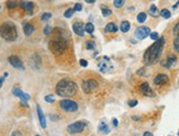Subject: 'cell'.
<instances>
[{
	"instance_id": "36",
	"label": "cell",
	"mask_w": 179,
	"mask_h": 136,
	"mask_svg": "<svg viewBox=\"0 0 179 136\" xmlns=\"http://www.w3.org/2000/svg\"><path fill=\"white\" fill-rule=\"evenodd\" d=\"M150 38L154 40V41H156V40L158 38V33H157V32H152V33H150Z\"/></svg>"
},
{
	"instance_id": "5",
	"label": "cell",
	"mask_w": 179,
	"mask_h": 136,
	"mask_svg": "<svg viewBox=\"0 0 179 136\" xmlns=\"http://www.w3.org/2000/svg\"><path fill=\"white\" fill-rule=\"evenodd\" d=\"M98 66H99L100 71H101V73H104V74L110 73V71L113 69L111 61H110L109 57H107V56H103V57L100 58L99 62H98Z\"/></svg>"
},
{
	"instance_id": "27",
	"label": "cell",
	"mask_w": 179,
	"mask_h": 136,
	"mask_svg": "<svg viewBox=\"0 0 179 136\" xmlns=\"http://www.w3.org/2000/svg\"><path fill=\"white\" fill-rule=\"evenodd\" d=\"M17 6H18V2L16 0H9V1H7V7H8L9 9L16 8Z\"/></svg>"
},
{
	"instance_id": "17",
	"label": "cell",
	"mask_w": 179,
	"mask_h": 136,
	"mask_svg": "<svg viewBox=\"0 0 179 136\" xmlns=\"http://www.w3.org/2000/svg\"><path fill=\"white\" fill-rule=\"evenodd\" d=\"M30 64H31V65H32L35 69L40 68V65H41V59H40V56H39L38 54H33V56H32V57H31V59H30Z\"/></svg>"
},
{
	"instance_id": "8",
	"label": "cell",
	"mask_w": 179,
	"mask_h": 136,
	"mask_svg": "<svg viewBox=\"0 0 179 136\" xmlns=\"http://www.w3.org/2000/svg\"><path fill=\"white\" fill-rule=\"evenodd\" d=\"M98 87V83L93 79H88L83 83V90L85 93H90L91 91L96 90Z\"/></svg>"
},
{
	"instance_id": "29",
	"label": "cell",
	"mask_w": 179,
	"mask_h": 136,
	"mask_svg": "<svg viewBox=\"0 0 179 136\" xmlns=\"http://www.w3.org/2000/svg\"><path fill=\"white\" fill-rule=\"evenodd\" d=\"M125 0H113V4L116 6V8H121L124 4Z\"/></svg>"
},
{
	"instance_id": "11",
	"label": "cell",
	"mask_w": 179,
	"mask_h": 136,
	"mask_svg": "<svg viewBox=\"0 0 179 136\" xmlns=\"http://www.w3.org/2000/svg\"><path fill=\"white\" fill-rule=\"evenodd\" d=\"M140 90H141L142 93L144 95H146V97H154L155 95L154 91L152 90V88H150V85L147 83H142L141 87H140Z\"/></svg>"
},
{
	"instance_id": "35",
	"label": "cell",
	"mask_w": 179,
	"mask_h": 136,
	"mask_svg": "<svg viewBox=\"0 0 179 136\" xmlns=\"http://www.w3.org/2000/svg\"><path fill=\"white\" fill-rule=\"evenodd\" d=\"M44 99H45L46 102H50V103H53L55 101V98L53 95H46Z\"/></svg>"
},
{
	"instance_id": "19",
	"label": "cell",
	"mask_w": 179,
	"mask_h": 136,
	"mask_svg": "<svg viewBox=\"0 0 179 136\" xmlns=\"http://www.w3.org/2000/svg\"><path fill=\"white\" fill-rule=\"evenodd\" d=\"M104 31H106V32H108V33H114V32H117L118 31V26L116 25V23L110 22V23H108V24L106 25Z\"/></svg>"
},
{
	"instance_id": "31",
	"label": "cell",
	"mask_w": 179,
	"mask_h": 136,
	"mask_svg": "<svg viewBox=\"0 0 179 136\" xmlns=\"http://www.w3.org/2000/svg\"><path fill=\"white\" fill-rule=\"evenodd\" d=\"M74 11H75L74 9H68L67 11H65V14H64L65 18H71V16L74 14Z\"/></svg>"
},
{
	"instance_id": "34",
	"label": "cell",
	"mask_w": 179,
	"mask_h": 136,
	"mask_svg": "<svg viewBox=\"0 0 179 136\" xmlns=\"http://www.w3.org/2000/svg\"><path fill=\"white\" fill-rule=\"evenodd\" d=\"M173 33H174V35H176V36H178V35H179V23H177V24L174 26Z\"/></svg>"
},
{
	"instance_id": "1",
	"label": "cell",
	"mask_w": 179,
	"mask_h": 136,
	"mask_svg": "<svg viewBox=\"0 0 179 136\" xmlns=\"http://www.w3.org/2000/svg\"><path fill=\"white\" fill-rule=\"evenodd\" d=\"M165 45V38L158 37L153 45H150L143 55V62L145 65H153L157 63L163 53V48Z\"/></svg>"
},
{
	"instance_id": "39",
	"label": "cell",
	"mask_w": 179,
	"mask_h": 136,
	"mask_svg": "<svg viewBox=\"0 0 179 136\" xmlns=\"http://www.w3.org/2000/svg\"><path fill=\"white\" fill-rule=\"evenodd\" d=\"M79 64H80V66H83V67L88 66V62L87 61H85V59H81V61L79 62Z\"/></svg>"
},
{
	"instance_id": "3",
	"label": "cell",
	"mask_w": 179,
	"mask_h": 136,
	"mask_svg": "<svg viewBox=\"0 0 179 136\" xmlns=\"http://www.w3.org/2000/svg\"><path fill=\"white\" fill-rule=\"evenodd\" d=\"M0 35L1 37L8 42H13L17 40L18 32L16 25L12 22H4L0 26Z\"/></svg>"
},
{
	"instance_id": "14",
	"label": "cell",
	"mask_w": 179,
	"mask_h": 136,
	"mask_svg": "<svg viewBox=\"0 0 179 136\" xmlns=\"http://www.w3.org/2000/svg\"><path fill=\"white\" fill-rule=\"evenodd\" d=\"M176 62H177V58H176L175 55H169L165 61H163L162 65L163 67H165V68H170L173 65H175Z\"/></svg>"
},
{
	"instance_id": "21",
	"label": "cell",
	"mask_w": 179,
	"mask_h": 136,
	"mask_svg": "<svg viewBox=\"0 0 179 136\" xmlns=\"http://www.w3.org/2000/svg\"><path fill=\"white\" fill-rule=\"evenodd\" d=\"M130 22L129 21H122V23L120 25V30L123 32V33H126V32H129L130 30Z\"/></svg>"
},
{
	"instance_id": "42",
	"label": "cell",
	"mask_w": 179,
	"mask_h": 136,
	"mask_svg": "<svg viewBox=\"0 0 179 136\" xmlns=\"http://www.w3.org/2000/svg\"><path fill=\"white\" fill-rule=\"evenodd\" d=\"M138 75H144V68L138 70Z\"/></svg>"
},
{
	"instance_id": "46",
	"label": "cell",
	"mask_w": 179,
	"mask_h": 136,
	"mask_svg": "<svg viewBox=\"0 0 179 136\" xmlns=\"http://www.w3.org/2000/svg\"><path fill=\"white\" fill-rule=\"evenodd\" d=\"M12 135H22V134H21L20 132H13Z\"/></svg>"
},
{
	"instance_id": "18",
	"label": "cell",
	"mask_w": 179,
	"mask_h": 136,
	"mask_svg": "<svg viewBox=\"0 0 179 136\" xmlns=\"http://www.w3.org/2000/svg\"><path fill=\"white\" fill-rule=\"evenodd\" d=\"M21 7H22V9H24L26 12H29L31 14L34 9V4L33 2H29V1H22Z\"/></svg>"
},
{
	"instance_id": "28",
	"label": "cell",
	"mask_w": 179,
	"mask_h": 136,
	"mask_svg": "<svg viewBox=\"0 0 179 136\" xmlns=\"http://www.w3.org/2000/svg\"><path fill=\"white\" fill-rule=\"evenodd\" d=\"M146 20V13L145 12H141L138 14V21L140 23H143V22H145Z\"/></svg>"
},
{
	"instance_id": "33",
	"label": "cell",
	"mask_w": 179,
	"mask_h": 136,
	"mask_svg": "<svg viewBox=\"0 0 179 136\" xmlns=\"http://www.w3.org/2000/svg\"><path fill=\"white\" fill-rule=\"evenodd\" d=\"M52 18V13L50 12H45L43 16H42V20L43 21H46V20H48V19H51Z\"/></svg>"
},
{
	"instance_id": "4",
	"label": "cell",
	"mask_w": 179,
	"mask_h": 136,
	"mask_svg": "<svg viewBox=\"0 0 179 136\" xmlns=\"http://www.w3.org/2000/svg\"><path fill=\"white\" fill-rule=\"evenodd\" d=\"M48 47H50L51 52L55 55H59L62 54L64 51L66 50L67 47V41L62 36H58L52 40V41L48 43Z\"/></svg>"
},
{
	"instance_id": "38",
	"label": "cell",
	"mask_w": 179,
	"mask_h": 136,
	"mask_svg": "<svg viewBox=\"0 0 179 136\" xmlns=\"http://www.w3.org/2000/svg\"><path fill=\"white\" fill-rule=\"evenodd\" d=\"M138 100H131V101H129V105L130 107H135V105H138Z\"/></svg>"
},
{
	"instance_id": "9",
	"label": "cell",
	"mask_w": 179,
	"mask_h": 136,
	"mask_svg": "<svg viewBox=\"0 0 179 136\" xmlns=\"http://www.w3.org/2000/svg\"><path fill=\"white\" fill-rule=\"evenodd\" d=\"M150 29L147 26H138V29L135 30V36L138 40H144L150 35Z\"/></svg>"
},
{
	"instance_id": "32",
	"label": "cell",
	"mask_w": 179,
	"mask_h": 136,
	"mask_svg": "<svg viewBox=\"0 0 179 136\" xmlns=\"http://www.w3.org/2000/svg\"><path fill=\"white\" fill-rule=\"evenodd\" d=\"M174 48L176 52H179V35L176 37V40L174 41Z\"/></svg>"
},
{
	"instance_id": "13",
	"label": "cell",
	"mask_w": 179,
	"mask_h": 136,
	"mask_svg": "<svg viewBox=\"0 0 179 136\" xmlns=\"http://www.w3.org/2000/svg\"><path fill=\"white\" fill-rule=\"evenodd\" d=\"M168 83V76L165 74H159L154 78V83L156 86H163Z\"/></svg>"
},
{
	"instance_id": "43",
	"label": "cell",
	"mask_w": 179,
	"mask_h": 136,
	"mask_svg": "<svg viewBox=\"0 0 179 136\" xmlns=\"http://www.w3.org/2000/svg\"><path fill=\"white\" fill-rule=\"evenodd\" d=\"M87 4H95L96 2V0H85Z\"/></svg>"
},
{
	"instance_id": "16",
	"label": "cell",
	"mask_w": 179,
	"mask_h": 136,
	"mask_svg": "<svg viewBox=\"0 0 179 136\" xmlns=\"http://www.w3.org/2000/svg\"><path fill=\"white\" fill-rule=\"evenodd\" d=\"M36 111H38V115H39V120H40V124H41L42 128H46V120L45 116H44V113L42 111V109L40 105H36Z\"/></svg>"
},
{
	"instance_id": "47",
	"label": "cell",
	"mask_w": 179,
	"mask_h": 136,
	"mask_svg": "<svg viewBox=\"0 0 179 136\" xmlns=\"http://www.w3.org/2000/svg\"><path fill=\"white\" fill-rule=\"evenodd\" d=\"M0 9H1V7H0Z\"/></svg>"
},
{
	"instance_id": "2",
	"label": "cell",
	"mask_w": 179,
	"mask_h": 136,
	"mask_svg": "<svg viewBox=\"0 0 179 136\" xmlns=\"http://www.w3.org/2000/svg\"><path fill=\"white\" fill-rule=\"evenodd\" d=\"M56 93L64 98H69L77 93V85L71 79H62L56 86Z\"/></svg>"
},
{
	"instance_id": "26",
	"label": "cell",
	"mask_w": 179,
	"mask_h": 136,
	"mask_svg": "<svg viewBox=\"0 0 179 136\" xmlns=\"http://www.w3.org/2000/svg\"><path fill=\"white\" fill-rule=\"evenodd\" d=\"M159 14H160L164 19H169V18H170V16H171L170 11H169V10H167V9H163L162 11L159 12Z\"/></svg>"
},
{
	"instance_id": "12",
	"label": "cell",
	"mask_w": 179,
	"mask_h": 136,
	"mask_svg": "<svg viewBox=\"0 0 179 136\" xmlns=\"http://www.w3.org/2000/svg\"><path fill=\"white\" fill-rule=\"evenodd\" d=\"M12 93L16 95V97L20 98L21 101H28V100H30V95H28V93L23 92V91L21 90V89L17 88V87H14V88L12 89Z\"/></svg>"
},
{
	"instance_id": "10",
	"label": "cell",
	"mask_w": 179,
	"mask_h": 136,
	"mask_svg": "<svg viewBox=\"0 0 179 136\" xmlns=\"http://www.w3.org/2000/svg\"><path fill=\"white\" fill-rule=\"evenodd\" d=\"M8 61H9V63H10V64L14 67V68H17V69H21V70L24 69V66H23V63H22V61H21L18 56H16V55L10 56V57L8 58Z\"/></svg>"
},
{
	"instance_id": "25",
	"label": "cell",
	"mask_w": 179,
	"mask_h": 136,
	"mask_svg": "<svg viewBox=\"0 0 179 136\" xmlns=\"http://www.w3.org/2000/svg\"><path fill=\"white\" fill-rule=\"evenodd\" d=\"M101 12H102V14H103V17H109L111 13H112V11L110 10L109 8H107L106 6H101Z\"/></svg>"
},
{
	"instance_id": "45",
	"label": "cell",
	"mask_w": 179,
	"mask_h": 136,
	"mask_svg": "<svg viewBox=\"0 0 179 136\" xmlns=\"http://www.w3.org/2000/svg\"><path fill=\"white\" fill-rule=\"evenodd\" d=\"M144 135H145V136H148V135H153V134H152V133H150V132H145V133H144Z\"/></svg>"
},
{
	"instance_id": "7",
	"label": "cell",
	"mask_w": 179,
	"mask_h": 136,
	"mask_svg": "<svg viewBox=\"0 0 179 136\" xmlns=\"http://www.w3.org/2000/svg\"><path fill=\"white\" fill-rule=\"evenodd\" d=\"M85 127H86V123L83 121H79V122H75V123L68 125L67 130L71 134H78V133L83 132Z\"/></svg>"
},
{
	"instance_id": "22",
	"label": "cell",
	"mask_w": 179,
	"mask_h": 136,
	"mask_svg": "<svg viewBox=\"0 0 179 136\" xmlns=\"http://www.w3.org/2000/svg\"><path fill=\"white\" fill-rule=\"evenodd\" d=\"M98 128H99L100 132H102V133H109V132H110V128H109V126L104 123V122H100Z\"/></svg>"
},
{
	"instance_id": "40",
	"label": "cell",
	"mask_w": 179,
	"mask_h": 136,
	"mask_svg": "<svg viewBox=\"0 0 179 136\" xmlns=\"http://www.w3.org/2000/svg\"><path fill=\"white\" fill-rule=\"evenodd\" d=\"M81 9H83V7H81V4H75V8H74V10H75V11H80Z\"/></svg>"
},
{
	"instance_id": "23",
	"label": "cell",
	"mask_w": 179,
	"mask_h": 136,
	"mask_svg": "<svg viewBox=\"0 0 179 136\" xmlns=\"http://www.w3.org/2000/svg\"><path fill=\"white\" fill-rule=\"evenodd\" d=\"M158 9H157V7L155 6V4H152L150 7V14L152 16V17H157L158 16Z\"/></svg>"
},
{
	"instance_id": "24",
	"label": "cell",
	"mask_w": 179,
	"mask_h": 136,
	"mask_svg": "<svg viewBox=\"0 0 179 136\" xmlns=\"http://www.w3.org/2000/svg\"><path fill=\"white\" fill-rule=\"evenodd\" d=\"M85 30H86V32H88L89 34H92L93 31H95V26H93L92 23L88 22V23H86V25H85Z\"/></svg>"
},
{
	"instance_id": "48",
	"label": "cell",
	"mask_w": 179,
	"mask_h": 136,
	"mask_svg": "<svg viewBox=\"0 0 179 136\" xmlns=\"http://www.w3.org/2000/svg\"><path fill=\"white\" fill-rule=\"evenodd\" d=\"M178 134H179V132H178Z\"/></svg>"
},
{
	"instance_id": "44",
	"label": "cell",
	"mask_w": 179,
	"mask_h": 136,
	"mask_svg": "<svg viewBox=\"0 0 179 136\" xmlns=\"http://www.w3.org/2000/svg\"><path fill=\"white\" fill-rule=\"evenodd\" d=\"M113 125H114V126H118V120L117 119H113Z\"/></svg>"
},
{
	"instance_id": "41",
	"label": "cell",
	"mask_w": 179,
	"mask_h": 136,
	"mask_svg": "<svg viewBox=\"0 0 179 136\" xmlns=\"http://www.w3.org/2000/svg\"><path fill=\"white\" fill-rule=\"evenodd\" d=\"M7 78V77H4V76H2V78H0V88L2 87V85H4V79Z\"/></svg>"
},
{
	"instance_id": "6",
	"label": "cell",
	"mask_w": 179,
	"mask_h": 136,
	"mask_svg": "<svg viewBox=\"0 0 179 136\" xmlns=\"http://www.w3.org/2000/svg\"><path fill=\"white\" fill-rule=\"evenodd\" d=\"M59 104H61V108H62L63 110L66 112H75L77 111V109H78L77 103H76L75 101L69 99L62 100V101L59 102Z\"/></svg>"
},
{
	"instance_id": "20",
	"label": "cell",
	"mask_w": 179,
	"mask_h": 136,
	"mask_svg": "<svg viewBox=\"0 0 179 136\" xmlns=\"http://www.w3.org/2000/svg\"><path fill=\"white\" fill-rule=\"evenodd\" d=\"M23 31H24V34L26 36H30L34 32V26L31 23H25L23 26Z\"/></svg>"
},
{
	"instance_id": "37",
	"label": "cell",
	"mask_w": 179,
	"mask_h": 136,
	"mask_svg": "<svg viewBox=\"0 0 179 136\" xmlns=\"http://www.w3.org/2000/svg\"><path fill=\"white\" fill-rule=\"evenodd\" d=\"M51 31H52V29H51L50 25H46L45 28H44V34H45V35H48V34L51 33Z\"/></svg>"
},
{
	"instance_id": "15",
	"label": "cell",
	"mask_w": 179,
	"mask_h": 136,
	"mask_svg": "<svg viewBox=\"0 0 179 136\" xmlns=\"http://www.w3.org/2000/svg\"><path fill=\"white\" fill-rule=\"evenodd\" d=\"M73 30L79 36H83V34H85V28H83V23H80V22H75L73 24Z\"/></svg>"
},
{
	"instance_id": "30",
	"label": "cell",
	"mask_w": 179,
	"mask_h": 136,
	"mask_svg": "<svg viewBox=\"0 0 179 136\" xmlns=\"http://www.w3.org/2000/svg\"><path fill=\"white\" fill-rule=\"evenodd\" d=\"M96 48V44H95V42L93 41H88L87 42V50L89 51H92Z\"/></svg>"
}]
</instances>
